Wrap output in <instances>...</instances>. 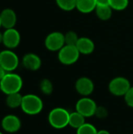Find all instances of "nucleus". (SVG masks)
Listing matches in <instances>:
<instances>
[{
	"label": "nucleus",
	"instance_id": "obj_1",
	"mask_svg": "<svg viewBox=\"0 0 133 134\" xmlns=\"http://www.w3.org/2000/svg\"><path fill=\"white\" fill-rule=\"evenodd\" d=\"M22 86V78L13 72H6L5 76L0 81V90L6 95L20 93Z\"/></svg>",
	"mask_w": 133,
	"mask_h": 134
},
{
	"label": "nucleus",
	"instance_id": "obj_2",
	"mask_svg": "<svg viewBox=\"0 0 133 134\" xmlns=\"http://www.w3.org/2000/svg\"><path fill=\"white\" fill-rule=\"evenodd\" d=\"M70 112L63 108H55L48 115L49 125L56 130H61L69 126Z\"/></svg>",
	"mask_w": 133,
	"mask_h": 134
},
{
	"label": "nucleus",
	"instance_id": "obj_3",
	"mask_svg": "<svg viewBox=\"0 0 133 134\" xmlns=\"http://www.w3.org/2000/svg\"><path fill=\"white\" fill-rule=\"evenodd\" d=\"M20 108L27 115H35L42 111L43 101L37 95L27 94L23 96Z\"/></svg>",
	"mask_w": 133,
	"mask_h": 134
},
{
	"label": "nucleus",
	"instance_id": "obj_4",
	"mask_svg": "<svg viewBox=\"0 0 133 134\" xmlns=\"http://www.w3.org/2000/svg\"><path fill=\"white\" fill-rule=\"evenodd\" d=\"M80 54L76 46L65 45L58 52V60L63 65H71L78 61Z\"/></svg>",
	"mask_w": 133,
	"mask_h": 134
},
{
	"label": "nucleus",
	"instance_id": "obj_5",
	"mask_svg": "<svg viewBox=\"0 0 133 134\" xmlns=\"http://www.w3.org/2000/svg\"><path fill=\"white\" fill-rule=\"evenodd\" d=\"M130 87L131 84L129 79L122 76L114 78L108 85L110 93L116 97H124Z\"/></svg>",
	"mask_w": 133,
	"mask_h": 134
},
{
	"label": "nucleus",
	"instance_id": "obj_6",
	"mask_svg": "<svg viewBox=\"0 0 133 134\" xmlns=\"http://www.w3.org/2000/svg\"><path fill=\"white\" fill-rule=\"evenodd\" d=\"M0 65L6 72H13L19 65L18 56L11 49L0 51Z\"/></svg>",
	"mask_w": 133,
	"mask_h": 134
},
{
	"label": "nucleus",
	"instance_id": "obj_7",
	"mask_svg": "<svg viewBox=\"0 0 133 134\" xmlns=\"http://www.w3.org/2000/svg\"><path fill=\"white\" fill-rule=\"evenodd\" d=\"M97 104L94 100L89 97H83L79 99L75 105V109L85 118H90L95 115Z\"/></svg>",
	"mask_w": 133,
	"mask_h": 134
},
{
	"label": "nucleus",
	"instance_id": "obj_8",
	"mask_svg": "<svg viewBox=\"0 0 133 134\" xmlns=\"http://www.w3.org/2000/svg\"><path fill=\"white\" fill-rule=\"evenodd\" d=\"M64 46V35L60 31H53L49 33L45 39V48L52 52H59Z\"/></svg>",
	"mask_w": 133,
	"mask_h": 134
},
{
	"label": "nucleus",
	"instance_id": "obj_9",
	"mask_svg": "<svg viewBox=\"0 0 133 134\" xmlns=\"http://www.w3.org/2000/svg\"><path fill=\"white\" fill-rule=\"evenodd\" d=\"M1 126L4 131L9 133H15L20 130L21 121L15 115H7L2 119Z\"/></svg>",
	"mask_w": 133,
	"mask_h": 134
},
{
	"label": "nucleus",
	"instance_id": "obj_10",
	"mask_svg": "<svg viewBox=\"0 0 133 134\" xmlns=\"http://www.w3.org/2000/svg\"><path fill=\"white\" fill-rule=\"evenodd\" d=\"M20 42V35L19 31L13 28L5 29L3 32L2 44L8 49H13L16 48Z\"/></svg>",
	"mask_w": 133,
	"mask_h": 134
},
{
	"label": "nucleus",
	"instance_id": "obj_11",
	"mask_svg": "<svg viewBox=\"0 0 133 134\" xmlns=\"http://www.w3.org/2000/svg\"><path fill=\"white\" fill-rule=\"evenodd\" d=\"M94 83L88 77H81L75 82V90L82 97H89L94 91Z\"/></svg>",
	"mask_w": 133,
	"mask_h": 134
},
{
	"label": "nucleus",
	"instance_id": "obj_12",
	"mask_svg": "<svg viewBox=\"0 0 133 134\" xmlns=\"http://www.w3.org/2000/svg\"><path fill=\"white\" fill-rule=\"evenodd\" d=\"M0 19H1L2 27H5V29L13 28L17 20L16 13L14 12L13 9L9 8H6L1 12Z\"/></svg>",
	"mask_w": 133,
	"mask_h": 134
},
{
	"label": "nucleus",
	"instance_id": "obj_13",
	"mask_svg": "<svg viewBox=\"0 0 133 134\" xmlns=\"http://www.w3.org/2000/svg\"><path fill=\"white\" fill-rule=\"evenodd\" d=\"M22 64L24 67L29 71H38L42 66V60L35 53H29L24 56L22 59Z\"/></svg>",
	"mask_w": 133,
	"mask_h": 134
},
{
	"label": "nucleus",
	"instance_id": "obj_14",
	"mask_svg": "<svg viewBox=\"0 0 133 134\" xmlns=\"http://www.w3.org/2000/svg\"><path fill=\"white\" fill-rule=\"evenodd\" d=\"M76 47L81 54L89 55L94 51L95 44L91 38L88 37H81L76 44Z\"/></svg>",
	"mask_w": 133,
	"mask_h": 134
},
{
	"label": "nucleus",
	"instance_id": "obj_15",
	"mask_svg": "<svg viewBox=\"0 0 133 134\" xmlns=\"http://www.w3.org/2000/svg\"><path fill=\"white\" fill-rule=\"evenodd\" d=\"M96 0H77L76 9L82 13H89L96 8Z\"/></svg>",
	"mask_w": 133,
	"mask_h": 134
},
{
	"label": "nucleus",
	"instance_id": "obj_16",
	"mask_svg": "<svg viewBox=\"0 0 133 134\" xmlns=\"http://www.w3.org/2000/svg\"><path fill=\"white\" fill-rule=\"evenodd\" d=\"M85 123V117L77 111L70 113L69 118V126L74 129L78 130L82 125Z\"/></svg>",
	"mask_w": 133,
	"mask_h": 134
},
{
	"label": "nucleus",
	"instance_id": "obj_17",
	"mask_svg": "<svg viewBox=\"0 0 133 134\" xmlns=\"http://www.w3.org/2000/svg\"><path fill=\"white\" fill-rule=\"evenodd\" d=\"M23 96L20 93H15L7 95L5 103L6 105L10 108H20L22 104Z\"/></svg>",
	"mask_w": 133,
	"mask_h": 134
},
{
	"label": "nucleus",
	"instance_id": "obj_18",
	"mask_svg": "<svg viewBox=\"0 0 133 134\" xmlns=\"http://www.w3.org/2000/svg\"><path fill=\"white\" fill-rule=\"evenodd\" d=\"M95 11H96V14L97 17L100 20L105 21V20H110L111 17L112 16L113 9L110 5H104V6L97 5Z\"/></svg>",
	"mask_w": 133,
	"mask_h": 134
},
{
	"label": "nucleus",
	"instance_id": "obj_19",
	"mask_svg": "<svg viewBox=\"0 0 133 134\" xmlns=\"http://www.w3.org/2000/svg\"><path fill=\"white\" fill-rule=\"evenodd\" d=\"M59 8L64 11H71L76 8L77 0H56Z\"/></svg>",
	"mask_w": 133,
	"mask_h": 134
},
{
	"label": "nucleus",
	"instance_id": "obj_20",
	"mask_svg": "<svg viewBox=\"0 0 133 134\" xmlns=\"http://www.w3.org/2000/svg\"><path fill=\"white\" fill-rule=\"evenodd\" d=\"M40 90L45 95H50L53 91V85L52 82L48 79H43L40 82Z\"/></svg>",
	"mask_w": 133,
	"mask_h": 134
},
{
	"label": "nucleus",
	"instance_id": "obj_21",
	"mask_svg": "<svg viewBox=\"0 0 133 134\" xmlns=\"http://www.w3.org/2000/svg\"><path fill=\"white\" fill-rule=\"evenodd\" d=\"M129 3V0H110V6L118 11L125 9Z\"/></svg>",
	"mask_w": 133,
	"mask_h": 134
},
{
	"label": "nucleus",
	"instance_id": "obj_22",
	"mask_svg": "<svg viewBox=\"0 0 133 134\" xmlns=\"http://www.w3.org/2000/svg\"><path fill=\"white\" fill-rule=\"evenodd\" d=\"M97 132L98 130L92 124L87 122L77 130V134H97Z\"/></svg>",
	"mask_w": 133,
	"mask_h": 134
},
{
	"label": "nucleus",
	"instance_id": "obj_23",
	"mask_svg": "<svg viewBox=\"0 0 133 134\" xmlns=\"http://www.w3.org/2000/svg\"><path fill=\"white\" fill-rule=\"evenodd\" d=\"M64 39H65V45H70V46H76L79 37L78 36V34L74 31H69L64 35Z\"/></svg>",
	"mask_w": 133,
	"mask_h": 134
},
{
	"label": "nucleus",
	"instance_id": "obj_24",
	"mask_svg": "<svg viewBox=\"0 0 133 134\" xmlns=\"http://www.w3.org/2000/svg\"><path fill=\"white\" fill-rule=\"evenodd\" d=\"M94 116L100 119H106L108 116V110L103 106H97Z\"/></svg>",
	"mask_w": 133,
	"mask_h": 134
},
{
	"label": "nucleus",
	"instance_id": "obj_25",
	"mask_svg": "<svg viewBox=\"0 0 133 134\" xmlns=\"http://www.w3.org/2000/svg\"><path fill=\"white\" fill-rule=\"evenodd\" d=\"M124 99L126 104L129 107L133 108V86H131L128 92L125 93V95L124 96Z\"/></svg>",
	"mask_w": 133,
	"mask_h": 134
},
{
	"label": "nucleus",
	"instance_id": "obj_26",
	"mask_svg": "<svg viewBox=\"0 0 133 134\" xmlns=\"http://www.w3.org/2000/svg\"><path fill=\"white\" fill-rule=\"evenodd\" d=\"M96 5L101 6L110 5V0H96Z\"/></svg>",
	"mask_w": 133,
	"mask_h": 134
},
{
	"label": "nucleus",
	"instance_id": "obj_27",
	"mask_svg": "<svg viewBox=\"0 0 133 134\" xmlns=\"http://www.w3.org/2000/svg\"><path fill=\"white\" fill-rule=\"evenodd\" d=\"M6 74V71L2 68V67L0 65V81L2 80V79L5 76V75Z\"/></svg>",
	"mask_w": 133,
	"mask_h": 134
},
{
	"label": "nucleus",
	"instance_id": "obj_28",
	"mask_svg": "<svg viewBox=\"0 0 133 134\" xmlns=\"http://www.w3.org/2000/svg\"><path fill=\"white\" fill-rule=\"evenodd\" d=\"M97 134H111V133L106 130H101L97 132Z\"/></svg>",
	"mask_w": 133,
	"mask_h": 134
},
{
	"label": "nucleus",
	"instance_id": "obj_29",
	"mask_svg": "<svg viewBox=\"0 0 133 134\" xmlns=\"http://www.w3.org/2000/svg\"><path fill=\"white\" fill-rule=\"evenodd\" d=\"M2 42H3V33L0 31V44L2 43Z\"/></svg>",
	"mask_w": 133,
	"mask_h": 134
},
{
	"label": "nucleus",
	"instance_id": "obj_30",
	"mask_svg": "<svg viewBox=\"0 0 133 134\" xmlns=\"http://www.w3.org/2000/svg\"><path fill=\"white\" fill-rule=\"evenodd\" d=\"M2 27V24H1V19H0V27Z\"/></svg>",
	"mask_w": 133,
	"mask_h": 134
},
{
	"label": "nucleus",
	"instance_id": "obj_31",
	"mask_svg": "<svg viewBox=\"0 0 133 134\" xmlns=\"http://www.w3.org/2000/svg\"><path fill=\"white\" fill-rule=\"evenodd\" d=\"M0 134H3V133H2V132L0 131Z\"/></svg>",
	"mask_w": 133,
	"mask_h": 134
}]
</instances>
